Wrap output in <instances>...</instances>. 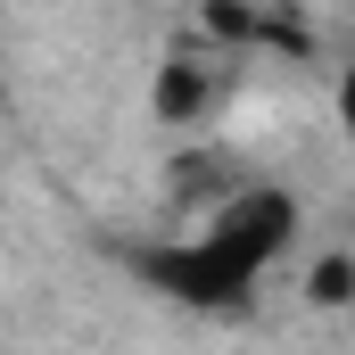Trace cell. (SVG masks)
Masks as SVG:
<instances>
[{"label": "cell", "instance_id": "1", "mask_svg": "<svg viewBox=\"0 0 355 355\" xmlns=\"http://www.w3.org/2000/svg\"><path fill=\"white\" fill-rule=\"evenodd\" d=\"M297 240V198L289 190H232L190 240L141 248V281L166 289L174 306H240Z\"/></svg>", "mask_w": 355, "mask_h": 355}, {"label": "cell", "instance_id": "2", "mask_svg": "<svg viewBox=\"0 0 355 355\" xmlns=\"http://www.w3.org/2000/svg\"><path fill=\"white\" fill-rule=\"evenodd\" d=\"M215 99H223V67H207V58H166L157 67V124H198Z\"/></svg>", "mask_w": 355, "mask_h": 355}, {"label": "cell", "instance_id": "3", "mask_svg": "<svg viewBox=\"0 0 355 355\" xmlns=\"http://www.w3.org/2000/svg\"><path fill=\"white\" fill-rule=\"evenodd\" d=\"M306 289H314V306H347V297H355V257H322Z\"/></svg>", "mask_w": 355, "mask_h": 355}, {"label": "cell", "instance_id": "4", "mask_svg": "<svg viewBox=\"0 0 355 355\" xmlns=\"http://www.w3.org/2000/svg\"><path fill=\"white\" fill-rule=\"evenodd\" d=\"M339 132H355V58L339 67Z\"/></svg>", "mask_w": 355, "mask_h": 355}]
</instances>
